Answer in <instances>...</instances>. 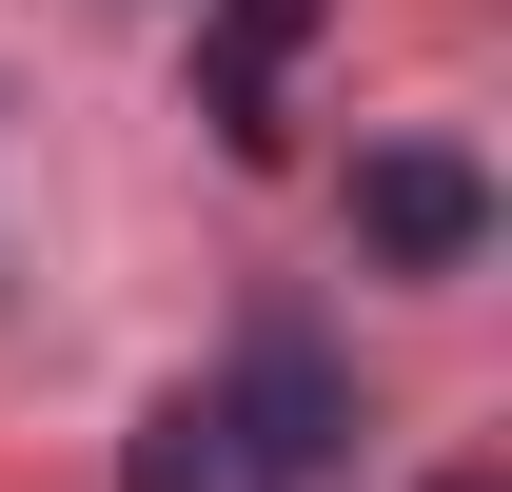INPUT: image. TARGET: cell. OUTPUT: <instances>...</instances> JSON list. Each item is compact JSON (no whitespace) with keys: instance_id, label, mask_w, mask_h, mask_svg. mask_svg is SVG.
Segmentation results:
<instances>
[{"instance_id":"obj_1","label":"cell","mask_w":512,"mask_h":492,"mask_svg":"<svg viewBox=\"0 0 512 492\" xmlns=\"http://www.w3.org/2000/svg\"><path fill=\"white\" fill-rule=\"evenodd\" d=\"M197 414L237 433V473H256V492H316L335 453H355V374H335V335H316V315H256V335H237V374H217Z\"/></svg>"},{"instance_id":"obj_2","label":"cell","mask_w":512,"mask_h":492,"mask_svg":"<svg viewBox=\"0 0 512 492\" xmlns=\"http://www.w3.org/2000/svg\"><path fill=\"white\" fill-rule=\"evenodd\" d=\"M355 256H394V276H473V256H493V178H473L453 138H375V158H355Z\"/></svg>"},{"instance_id":"obj_3","label":"cell","mask_w":512,"mask_h":492,"mask_svg":"<svg viewBox=\"0 0 512 492\" xmlns=\"http://www.w3.org/2000/svg\"><path fill=\"white\" fill-rule=\"evenodd\" d=\"M296 40H316V0H217V40H197V119L237 138V158H276V79H296Z\"/></svg>"},{"instance_id":"obj_4","label":"cell","mask_w":512,"mask_h":492,"mask_svg":"<svg viewBox=\"0 0 512 492\" xmlns=\"http://www.w3.org/2000/svg\"><path fill=\"white\" fill-rule=\"evenodd\" d=\"M119 492H256V473H237V433L197 414V394H158V414L119 433Z\"/></svg>"},{"instance_id":"obj_5","label":"cell","mask_w":512,"mask_h":492,"mask_svg":"<svg viewBox=\"0 0 512 492\" xmlns=\"http://www.w3.org/2000/svg\"><path fill=\"white\" fill-rule=\"evenodd\" d=\"M434 492H512V473H434Z\"/></svg>"}]
</instances>
